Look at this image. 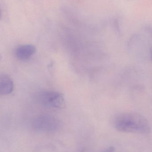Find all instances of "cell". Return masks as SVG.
I'll return each instance as SVG.
<instances>
[{"label":"cell","instance_id":"1","mask_svg":"<svg viewBox=\"0 0 152 152\" xmlns=\"http://www.w3.org/2000/svg\"><path fill=\"white\" fill-rule=\"evenodd\" d=\"M112 121L114 128L120 132L142 134L151 132L149 121L138 113L126 112L117 113L113 117Z\"/></svg>","mask_w":152,"mask_h":152},{"label":"cell","instance_id":"2","mask_svg":"<svg viewBox=\"0 0 152 152\" xmlns=\"http://www.w3.org/2000/svg\"><path fill=\"white\" fill-rule=\"evenodd\" d=\"M37 102L40 104L54 109H62L66 105L65 99L62 94L53 90L42 91L36 96Z\"/></svg>","mask_w":152,"mask_h":152},{"label":"cell","instance_id":"3","mask_svg":"<svg viewBox=\"0 0 152 152\" xmlns=\"http://www.w3.org/2000/svg\"><path fill=\"white\" fill-rule=\"evenodd\" d=\"M33 126L39 130L51 131L58 127L59 121L55 117L45 114L35 118L33 120Z\"/></svg>","mask_w":152,"mask_h":152},{"label":"cell","instance_id":"4","mask_svg":"<svg viewBox=\"0 0 152 152\" xmlns=\"http://www.w3.org/2000/svg\"><path fill=\"white\" fill-rule=\"evenodd\" d=\"M36 52V48L32 45H23L16 48L15 54L16 58L21 61L29 59Z\"/></svg>","mask_w":152,"mask_h":152},{"label":"cell","instance_id":"5","mask_svg":"<svg viewBox=\"0 0 152 152\" xmlns=\"http://www.w3.org/2000/svg\"><path fill=\"white\" fill-rule=\"evenodd\" d=\"M14 88L12 79L6 74H2L0 77V94L1 95H7L11 94Z\"/></svg>","mask_w":152,"mask_h":152},{"label":"cell","instance_id":"6","mask_svg":"<svg viewBox=\"0 0 152 152\" xmlns=\"http://www.w3.org/2000/svg\"><path fill=\"white\" fill-rule=\"evenodd\" d=\"M115 149L113 146H110L102 152H114Z\"/></svg>","mask_w":152,"mask_h":152},{"label":"cell","instance_id":"7","mask_svg":"<svg viewBox=\"0 0 152 152\" xmlns=\"http://www.w3.org/2000/svg\"><path fill=\"white\" fill-rule=\"evenodd\" d=\"M151 58H152V54H151Z\"/></svg>","mask_w":152,"mask_h":152}]
</instances>
